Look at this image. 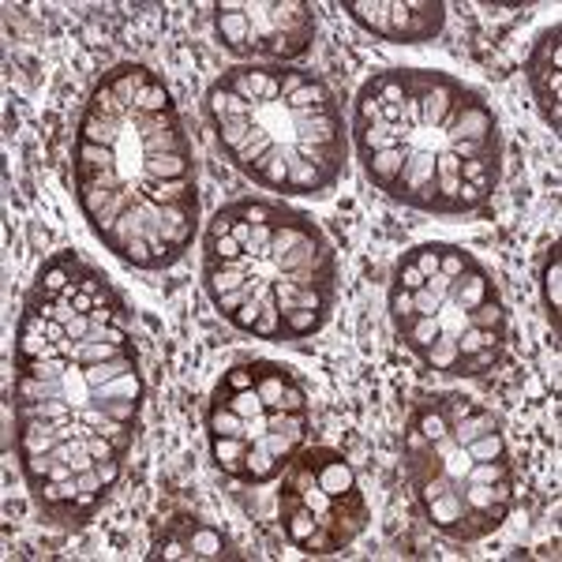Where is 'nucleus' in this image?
<instances>
[{"label": "nucleus", "mask_w": 562, "mask_h": 562, "mask_svg": "<svg viewBox=\"0 0 562 562\" xmlns=\"http://www.w3.org/2000/svg\"><path fill=\"white\" fill-rule=\"evenodd\" d=\"M143 402L132 307L83 256H49L23 296L12 346V447L45 518L87 525L113 498Z\"/></svg>", "instance_id": "obj_1"}, {"label": "nucleus", "mask_w": 562, "mask_h": 562, "mask_svg": "<svg viewBox=\"0 0 562 562\" xmlns=\"http://www.w3.org/2000/svg\"><path fill=\"white\" fill-rule=\"evenodd\" d=\"M71 192L109 256L135 270L184 259L199 229L195 150L158 71L124 60L94 83L71 143Z\"/></svg>", "instance_id": "obj_2"}, {"label": "nucleus", "mask_w": 562, "mask_h": 562, "mask_svg": "<svg viewBox=\"0 0 562 562\" xmlns=\"http://www.w3.org/2000/svg\"><path fill=\"white\" fill-rule=\"evenodd\" d=\"M352 150L375 192L420 214L461 217L503 180V128L476 87L435 68H383L352 98Z\"/></svg>", "instance_id": "obj_3"}, {"label": "nucleus", "mask_w": 562, "mask_h": 562, "mask_svg": "<svg viewBox=\"0 0 562 562\" xmlns=\"http://www.w3.org/2000/svg\"><path fill=\"white\" fill-rule=\"evenodd\" d=\"M214 312L259 341H301L330 323L338 251L312 214L281 199H237L203 233Z\"/></svg>", "instance_id": "obj_4"}, {"label": "nucleus", "mask_w": 562, "mask_h": 562, "mask_svg": "<svg viewBox=\"0 0 562 562\" xmlns=\"http://www.w3.org/2000/svg\"><path fill=\"white\" fill-rule=\"evenodd\" d=\"M203 113L225 161L281 199L326 195L349 166L341 102L319 71L237 65L206 87Z\"/></svg>", "instance_id": "obj_5"}, {"label": "nucleus", "mask_w": 562, "mask_h": 562, "mask_svg": "<svg viewBox=\"0 0 562 562\" xmlns=\"http://www.w3.org/2000/svg\"><path fill=\"white\" fill-rule=\"evenodd\" d=\"M402 469L424 521L461 543L503 529L514 510V454L503 420L458 390L413 402L402 431Z\"/></svg>", "instance_id": "obj_6"}, {"label": "nucleus", "mask_w": 562, "mask_h": 562, "mask_svg": "<svg viewBox=\"0 0 562 562\" xmlns=\"http://www.w3.org/2000/svg\"><path fill=\"white\" fill-rule=\"evenodd\" d=\"M390 319L397 341L442 375H484L510 341V312L492 270L450 240L402 251L390 278Z\"/></svg>", "instance_id": "obj_7"}, {"label": "nucleus", "mask_w": 562, "mask_h": 562, "mask_svg": "<svg viewBox=\"0 0 562 562\" xmlns=\"http://www.w3.org/2000/svg\"><path fill=\"white\" fill-rule=\"evenodd\" d=\"M312 402L281 360H237L222 371L206 402V442L222 476L262 487L307 447Z\"/></svg>", "instance_id": "obj_8"}, {"label": "nucleus", "mask_w": 562, "mask_h": 562, "mask_svg": "<svg viewBox=\"0 0 562 562\" xmlns=\"http://www.w3.org/2000/svg\"><path fill=\"white\" fill-rule=\"evenodd\" d=\"M278 521L285 540L312 559L352 548L371 521L357 469L334 447H304L278 476Z\"/></svg>", "instance_id": "obj_9"}, {"label": "nucleus", "mask_w": 562, "mask_h": 562, "mask_svg": "<svg viewBox=\"0 0 562 562\" xmlns=\"http://www.w3.org/2000/svg\"><path fill=\"white\" fill-rule=\"evenodd\" d=\"M214 38L240 65H293L315 45V8L307 0L217 4Z\"/></svg>", "instance_id": "obj_10"}, {"label": "nucleus", "mask_w": 562, "mask_h": 562, "mask_svg": "<svg viewBox=\"0 0 562 562\" xmlns=\"http://www.w3.org/2000/svg\"><path fill=\"white\" fill-rule=\"evenodd\" d=\"M346 12L368 34L397 45L431 42L447 26V4L442 0H349Z\"/></svg>", "instance_id": "obj_11"}, {"label": "nucleus", "mask_w": 562, "mask_h": 562, "mask_svg": "<svg viewBox=\"0 0 562 562\" xmlns=\"http://www.w3.org/2000/svg\"><path fill=\"white\" fill-rule=\"evenodd\" d=\"M525 79L551 132H562V26H543L525 57Z\"/></svg>", "instance_id": "obj_12"}, {"label": "nucleus", "mask_w": 562, "mask_h": 562, "mask_svg": "<svg viewBox=\"0 0 562 562\" xmlns=\"http://www.w3.org/2000/svg\"><path fill=\"white\" fill-rule=\"evenodd\" d=\"M154 559H237V543L222 529L195 518H180L154 540Z\"/></svg>", "instance_id": "obj_13"}, {"label": "nucleus", "mask_w": 562, "mask_h": 562, "mask_svg": "<svg viewBox=\"0 0 562 562\" xmlns=\"http://www.w3.org/2000/svg\"><path fill=\"white\" fill-rule=\"evenodd\" d=\"M559 244H551L548 256L540 262V296H543V312L551 319V330H559Z\"/></svg>", "instance_id": "obj_14"}]
</instances>
